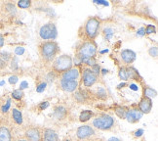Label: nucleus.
I'll return each mask as SVG.
<instances>
[{"instance_id":"nucleus-43","label":"nucleus","mask_w":158,"mask_h":141,"mask_svg":"<svg viewBox=\"0 0 158 141\" xmlns=\"http://www.w3.org/2000/svg\"><path fill=\"white\" fill-rule=\"evenodd\" d=\"M95 3H98V4H102V5H107V2H104V1H95Z\"/></svg>"},{"instance_id":"nucleus-4","label":"nucleus","mask_w":158,"mask_h":141,"mask_svg":"<svg viewBox=\"0 0 158 141\" xmlns=\"http://www.w3.org/2000/svg\"><path fill=\"white\" fill-rule=\"evenodd\" d=\"M72 65H73V62H72L71 56L66 54H63V55H60V56H58L53 61L52 69L54 73H63L68 70L71 69Z\"/></svg>"},{"instance_id":"nucleus-18","label":"nucleus","mask_w":158,"mask_h":141,"mask_svg":"<svg viewBox=\"0 0 158 141\" xmlns=\"http://www.w3.org/2000/svg\"><path fill=\"white\" fill-rule=\"evenodd\" d=\"M11 98L10 97H4L0 98V114L2 116L9 114V110L11 107Z\"/></svg>"},{"instance_id":"nucleus-12","label":"nucleus","mask_w":158,"mask_h":141,"mask_svg":"<svg viewBox=\"0 0 158 141\" xmlns=\"http://www.w3.org/2000/svg\"><path fill=\"white\" fill-rule=\"evenodd\" d=\"M139 111L142 114H148L152 109V100L148 97L143 96L142 99L139 102Z\"/></svg>"},{"instance_id":"nucleus-5","label":"nucleus","mask_w":158,"mask_h":141,"mask_svg":"<svg viewBox=\"0 0 158 141\" xmlns=\"http://www.w3.org/2000/svg\"><path fill=\"white\" fill-rule=\"evenodd\" d=\"M9 119L8 114L0 117V141H13L14 139L12 121Z\"/></svg>"},{"instance_id":"nucleus-9","label":"nucleus","mask_w":158,"mask_h":141,"mask_svg":"<svg viewBox=\"0 0 158 141\" xmlns=\"http://www.w3.org/2000/svg\"><path fill=\"white\" fill-rule=\"evenodd\" d=\"M23 137L28 141H42V130L36 126L27 127L23 133Z\"/></svg>"},{"instance_id":"nucleus-15","label":"nucleus","mask_w":158,"mask_h":141,"mask_svg":"<svg viewBox=\"0 0 158 141\" xmlns=\"http://www.w3.org/2000/svg\"><path fill=\"white\" fill-rule=\"evenodd\" d=\"M42 141H60L58 133L52 128L42 130Z\"/></svg>"},{"instance_id":"nucleus-28","label":"nucleus","mask_w":158,"mask_h":141,"mask_svg":"<svg viewBox=\"0 0 158 141\" xmlns=\"http://www.w3.org/2000/svg\"><path fill=\"white\" fill-rule=\"evenodd\" d=\"M104 34H105V37L107 39V40H109L110 39L112 36H113V34H114V30L111 29V28H106V29H105V30H104Z\"/></svg>"},{"instance_id":"nucleus-22","label":"nucleus","mask_w":158,"mask_h":141,"mask_svg":"<svg viewBox=\"0 0 158 141\" xmlns=\"http://www.w3.org/2000/svg\"><path fill=\"white\" fill-rule=\"evenodd\" d=\"M95 95H96L97 98H99V99H102V100H106V98H107L106 90L104 87H102V86L97 88V91L95 92Z\"/></svg>"},{"instance_id":"nucleus-13","label":"nucleus","mask_w":158,"mask_h":141,"mask_svg":"<svg viewBox=\"0 0 158 141\" xmlns=\"http://www.w3.org/2000/svg\"><path fill=\"white\" fill-rule=\"evenodd\" d=\"M143 114L137 109H129L126 111L125 114V119L127 121L130 122V124H136L139 120L142 119Z\"/></svg>"},{"instance_id":"nucleus-45","label":"nucleus","mask_w":158,"mask_h":141,"mask_svg":"<svg viewBox=\"0 0 158 141\" xmlns=\"http://www.w3.org/2000/svg\"><path fill=\"white\" fill-rule=\"evenodd\" d=\"M64 141H71V140H69V139H66V140H64Z\"/></svg>"},{"instance_id":"nucleus-30","label":"nucleus","mask_w":158,"mask_h":141,"mask_svg":"<svg viewBox=\"0 0 158 141\" xmlns=\"http://www.w3.org/2000/svg\"><path fill=\"white\" fill-rule=\"evenodd\" d=\"M155 32H156L155 27L152 26V24H148V26H147V28L144 29L145 34H151V33H154Z\"/></svg>"},{"instance_id":"nucleus-7","label":"nucleus","mask_w":158,"mask_h":141,"mask_svg":"<svg viewBox=\"0 0 158 141\" xmlns=\"http://www.w3.org/2000/svg\"><path fill=\"white\" fill-rule=\"evenodd\" d=\"M57 28L53 23H48L42 26L39 30V35L43 40H54L57 37Z\"/></svg>"},{"instance_id":"nucleus-36","label":"nucleus","mask_w":158,"mask_h":141,"mask_svg":"<svg viewBox=\"0 0 158 141\" xmlns=\"http://www.w3.org/2000/svg\"><path fill=\"white\" fill-rule=\"evenodd\" d=\"M15 52H16L17 55H22V54H23V52H25V48H23V47H17Z\"/></svg>"},{"instance_id":"nucleus-25","label":"nucleus","mask_w":158,"mask_h":141,"mask_svg":"<svg viewBox=\"0 0 158 141\" xmlns=\"http://www.w3.org/2000/svg\"><path fill=\"white\" fill-rule=\"evenodd\" d=\"M31 6V1L29 0H22V1L18 2V7H20L21 9H28Z\"/></svg>"},{"instance_id":"nucleus-1","label":"nucleus","mask_w":158,"mask_h":141,"mask_svg":"<svg viewBox=\"0 0 158 141\" xmlns=\"http://www.w3.org/2000/svg\"><path fill=\"white\" fill-rule=\"evenodd\" d=\"M102 21L98 17H90L79 29V37L82 41H94L98 36Z\"/></svg>"},{"instance_id":"nucleus-37","label":"nucleus","mask_w":158,"mask_h":141,"mask_svg":"<svg viewBox=\"0 0 158 141\" xmlns=\"http://www.w3.org/2000/svg\"><path fill=\"white\" fill-rule=\"evenodd\" d=\"M143 134V130H136L135 132H134V136H135V137H141Z\"/></svg>"},{"instance_id":"nucleus-40","label":"nucleus","mask_w":158,"mask_h":141,"mask_svg":"<svg viewBox=\"0 0 158 141\" xmlns=\"http://www.w3.org/2000/svg\"><path fill=\"white\" fill-rule=\"evenodd\" d=\"M4 46V37L2 36V34L0 33V48H2Z\"/></svg>"},{"instance_id":"nucleus-11","label":"nucleus","mask_w":158,"mask_h":141,"mask_svg":"<svg viewBox=\"0 0 158 141\" xmlns=\"http://www.w3.org/2000/svg\"><path fill=\"white\" fill-rule=\"evenodd\" d=\"M60 89H63L65 92H74L78 88V82L77 81H68V79L60 78Z\"/></svg>"},{"instance_id":"nucleus-17","label":"nucleus","mask_w":158,"mask_h":141,"mask_svg":"<svg viewBox=\"0 0 158 141\" xmlns=\"http://www.w3.org/2000/svg\"><path fill=\"white\" fill-rule=\"evenodd\" d=\"M66 115H68V109L63 105H58L54 108V112L53 116L57 120H64L66 118Z\"/></svg>"},{"instance_id":"nucleus-19","label":"nucleus","mask_w":158,"mask_h":141,"mask_svg":"<svg viewBox=\"0 0 158 141\" xmlns=\"http://www.w3.org/2000/svg\"><path fill=\"white\" fill-rule=\"evenodd\" d=\"M11 120L14 124L21 126L23 124V115L20 110H18L16 108L11 110Z\"/></svg>"},{"instance_id":"nucleus-8","label":"nucleus","mask_w":158,"mask_h":141,"mask_svg":"<svg viewBox=\"0 0 158 141\" xmlns=\"http://www.w3.org/2000/svg\"><path fill=\"white\" fill-rule=\"evenodd\" d=\"M82 82L85 87L90 88L94 86L98 82V76L91 70V68H86L82 72Z\"/></svg>"},{"instance_id":"nucleus-16","label":"nucleus","mask_w":158,"mask_h":141,"mask_svg":"<svg viewBox=\"0 0 158 141\" xmlns=\"http://www.w3.org/2000/svg\"><path fill=\"white\" fill-rule=\"evenodd\" d=\"M79 77H80V73L75 68H71L62 73V78L68 79V81H77Z\"/></svg>"},{"instance_id":"nucleus-29","label":"nucleus","mask_w":158,"mask_h":141,"mask_svg":"<svg viewBox=\"0 0 158 141\" xmlns=\"http://www.w3.org/2000/svg\"><path fill=\"white\" fill-rule=\"evenodd\" d=\"M148 54L149 56H151L152 58H157L158 56V48L157 46H152L148 49Z\"/></svg>"},{"instance_id":"nucleus-14","label":"nucleus","mask_w":158,"mask_h":141,"mask_svg":"<svg viewBox=\"0 0 158 141\" xmlns=\"http://www.w3.org/2000/svg\"><path fill=\"white\" fill-rule=\"evenodd\" d=\"M136 53L130 49H124L120 53V58L125 65H130L136 60Z\"/></svg>"},{"instance_id":"nucleus-3","label":"nucleus","mask_w":158,"mask_h":141,"mask_svg":"<svg viewBox=\"0 0 158 141\" xmlns=\"http://www.w3.org/2000/svg\"><path fill=\"white\" fill-rule=\"evenodd\" d=\"M97 44L95 41H81L76 48L75 55L80 62L86 63L88 60L92 59L97 54Z\"/></svg>"},{"instance_id":"nucleus-32","label":"nucleus","mask_w":158,"mask_h":141,"mask_svg":"<svg viewBox=\"0 0 158 141\" xmlns=\"http://www.w3.org/2000/svg\"><path fill=\"white\" fill-rule=\"evenodd\" d=\"M45 88H46V82H41L37 85V86H36V91L40 93V92H42V91H44Z\"/></svg>"},{"instance_id":"nucleus-20","label":"nucleus","mask_w":158,"mask_h":141,"mask_svg":"<svg viewBox=\"0 0 158 141\" xmlns=\"http://www.w3.org/2000/svg\"><path fill=\"white\" fill-rule=\"evenodd\" d=\"M94 113L90 110H84L83 112H81V114L79 115V121L81 122H85V121H88L91 118L93 117Z\"/></svg>"},{"instance_id":"nucleus-39","label":"nucleus","mask_w":158,"mask_h":141,"mask_svg":"<svg viewBox=\"0 0 158 141\" xmlns=\"http://www.w3.org/2000/svg\"><path fill=\"white\" fill-rule=\"evenodd\" d=\"M28 87V83L27 82H23L20 85V89L23 90V89H25V88H27Z\"/></svg>"},{"instance_id":"nucleus-33","label":"nucleus","mask_w":158,"mask_h":141,"mask_svg":"<svg viewBox=\"0 0 158 141\" xmlns=\"http://www.w3.org/2000/svg\"><path fill=\"white\" fill-rule=\"evenodd\" d=\"M5 9L7 12H15V5L13 3H6L5 4Z\"/></svg>"},{"instance_id":"nucleus-35","label":"nucleus","mask_w":158,"mask_h":141,"mask_svg":"<svg viewBox=\"0 0 158 141\" xmlns=\"http://www.w3.org/2000/svg\"><path fill=\"white\" fill-rule=\"evenodd\" d=\"M47 107H49V102L48 101H45V102H42L40 105H39V109L41 110H44V109H46Z\"/></svg>"},{"instance_id":"nucleus-23","label":"nucleus","mask_w":158,"mask_h":141,"mask_svg":"<svg viewBox=\"0 0 158 141\" xmlns=\"http://www.w3.org/2000/svg\"><path fill=\"white\" fill-rule=\"evenodd\" d=\"M126 111H127V110L124 107H121V106H117V107H115V109H114L115 114H116L120 119H125Z\"/></svg>"},{"instance_id":"nucleus-34","label":"nucleus","mask_w":158,"mask_h":141,"mask_svg":"<svg viewBox=\"0 0 158 141\" xmlns=\"http://www.w3.org/2000/svg\"><path fill=\"white\" fill-rule=\"evenodd\" d=\"M18 81H19V78H18V77H16V76H12L9 77V83L10 84H16L18 82Z\"/></svg>"},{"instance_id":"nucleus-6","label":"nucleus","mask_w":158,"mask_h":141,"mask_svg":"<svg viewBox=\"0 0 158 141\" xmlns=\"http://www.w3.org/2000/svg\"><path fill=\"white\" fill-rule=\"evenodd\" d=\"M114 125V119L107 114H101L93 120V126L100 130H110Z\"/></svg>"},{"instance_id":"nucleus-42","label":"nucleus","mask_w":158,"mask_h":141,"mask_svg":"<svg viewBox=\"0 0 158 141\" xmlns=\"http://www.w3.org/2000/svg\"><path fill=\"white\" fill-rule=\"evenodd\" d=\"M143 32H144V29H141L139 30V33H139V35H143L144 33H143Z\"/></svg>"},{"instance_id":"nucleus-44","label":"nucleus","mask_w":158,"mask_h":141,"mask_svg":"<svg viewBox=\"0 0 158 141\" xmlns=\"http://www.w3.org/2000/svg\"><path fill=\"white\" fill-rule=\"evenodd\" d=\"M108 141H121V140L118 139V138H110Z\"/></svg>"},{"instance_id":"nucleus-26","label":"nucleus","mask_w":158,"mask_h":141,"mask_svg":"<svg viewBox=\"0 0 158 141\" xmlns=\"http://www.w3.org/2000/svg\"><path fill=\"white\" fill-rule=\"evenodd\" d=\"M23 97V92L21 89H16L12 92V98H14L16 100H21Z\"/></svg>"},{"instance_id":"nucleus-2","label":"nucleus","mask_w":158,"mask_h":141,"mask_svg":"<svg viewBox=\"0 0 158 141\" xmlns=\"http://www.w3.org/2000/svg\"><path fill=\"white\" fill-rule=\"evenodd\" d=\"M60 51L58 43L54 40L44 41L39 45V55L44 63H52Z\"/></svg>"},{"instance_id":"nucleus-21","label":"nucleus","mask_w":158,"mask_h":141,"mask_svg":"<svg viewBox=\"0 0 158 141\" xmlns=\"http://www.w3.org/2000/svg\"><path fill=\"white\" fill-rule=\"evenodd\" d=\"M143 96H145V97H148V98H153V97H156L157 96V92L156 90L152 89L149 86H147V85H144L143 86Z\"/></svg>"},{"instance_id":"nucleus-10","label":"nucleus","mask_w":158,"mask_h":141,"mask_svg":"<svg viewBox=\"0 0 158 141\" xmlns=\"http://www.w3.org/2000/svg\"><path fill=\"white\" fill-rule=\"evenodd\" d=\"M95 134H96L95 130L91 126H88V125L79 126L76 130V136L80 140L89 139L91 137H93Z\"/></svg>"},{"instance_id":"nucleus-41","label":"nucleus","mask_w":158,"mask_h":141,"mask_svg":"<svg viewBox=\"0 0 158 141\" xmlns=\"http://www.w3.org/2000/svg\"><path fill=\"white\" fill-rule=\"evenodd\" d=\"M13 141H28V140L26 139L25 137H18V138L13 139Z\"/></svg>"},{"instance_id":"nucleus-31","label":"nucleus","mask_w":158,"mask_h":141,"mask_svg":"<svg viewBox=\"0 0 158 141\" xmlns=\"http://www.w3.org/2000/svg\"><path fill=\"white\" fill-rule=\"evenodd\" d=\"M0 58H1L2 60H4L6 63L8 62V61L11 59V54L7 53V52H2L0 53Z\"/></svg>"},{"instance_id":"nucleus-38","label":"nucleus","mask_w":158,"mask_h":141,"mask_svg":"<svg viewBox=\"0 0 158 141\" xmlns=\"http://www.w3.org/2000/svg\"><path fill=\"white\" fill-rule=\"evenodd\" d=\"M6 67H7V63H6L4 60H2L1 58H0V70L5 69Z\"/></svg>"},{"instance_id":"nucleus-24","label":"nucleus","mask_w":158,"mask_h":141,"mask_svg":"<svg viewBox=\"0 0 158 141\" xmlns=\"http://www.w3.org/2000/svg\"><path fill=\"white\" fill-rule=\"evenodd\" d=\"M74 98L76 99L77 102L81 103V104H85V101H86V95H85L84 92H82V91H78V92H75Z\"/></svg>"},{"instance_id":"nucleus-27","label":"nucleus","mask_w":158,"mask_h":141,"mask_svg":"<svg viewBox=\"0 0 158 141\" xmlns=\"http://www.w3.org/2000/svg\"><path fill=\"white\" fill-rule=\"evenodd\" d=\"M118 77H119L120 79H122V81H127V79H128V76H127V70H126L125 67L120 68L119 73H118Z\"/></svg>"}]
</instances>
